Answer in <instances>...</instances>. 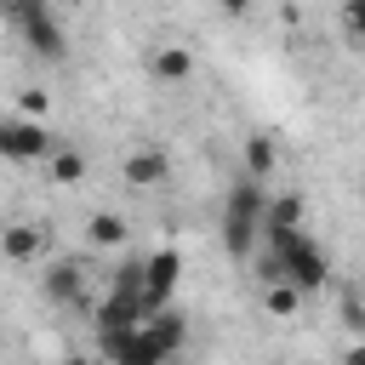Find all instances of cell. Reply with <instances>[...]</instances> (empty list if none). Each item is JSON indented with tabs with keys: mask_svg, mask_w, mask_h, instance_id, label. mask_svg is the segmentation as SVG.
Returning a JSON list of instances; mask_svg holds the SVG:
<instances>
[{
	"mask_svg": "<svg viewBox=\"0 0 365 365\" xmlns=\"http://www.w3.org/2000/svg\"><path fill=\"white\" fill-rule=\"evenodd\" d=\"M262 228H302V200H297V194H279V200H268V217H262Z\"/></svg>",
	"mask_w": 365,
	"mask_h": 365,
	"instance_id": "obj_13",
	"label": "cell"
},
{
	"mask_svg": "<svg viewBox=\"0 0 365 365\" xmlns=\"http://www.w3.org/2000/svg\"><path fill=\"white\" fill-rule=\"evenodd\" d=\"M17 114H29V120H46V91H34V86H29V91L17 97Z\"/></svg>",
	"mask_w": 365,
	"mask_h": 365,
	"instance_id": "obj_17",
	"label": "cell"
},
{
	"mask_svg": "<svg viewBox=\"0 0 365 365\" xmlns=\"http://www.w3.org/2000/svg\"><path fill=\"white\" fill-rule=\"evenodd\" d=\"M86 234H91V245H125V217L120 211H91V222H86Z\"/></svg>",
	"mask_w": 365,
	"mask_h": 365,
	"instance_id": "obj_12",
	"label": "cell"
},
{
	"mask_svg": "<svg viewBox=\"0 0 365 365\" xmlns=\"http://www.w3.org/2000/svg\"><path fill=\"white\" fill-rule=\"evenodd\" d=\"M274 165H279V143H274L268 131H251V137H245V177L268 182V177H274Z\"/></svg>",
	"mask_w": 365,
	"mask_h": 365,
	"instance_id": "obj_9",
	"label": "cell"
},
{
	"mask_svg": "<svg viewBox=\"0 0 365 365\" xmlns=\"http://www.w3.org/2000/svg\"><path fill=\"white\" fill-rule=\"evenodd\" d=\"M342 29L354 46H365V0H342Z\"/></svg>",
	"mask_w": 365,
	"mask_h": 365,
	"instance_id": "obj_15",
	"label": "cell"
},
{
	"mask_svg": "<svg viewBox=\"0 0 365 365\" xmlns=\"http://www.w3.org/2000/svg\"><path fill=\"white\" fill-rule=\"evenodd\" d=\"M46 297H51V302H68V308H97V302H91V274H86L80 257L46 262Z\"/></svg>",
	"mask_w": 365,
	"mask_h": 365,
	"instance_id": "obj_5",
	"label": "cell"
},
{
	"mask_svg": "<svg viewBox=\"0 0 365 365\" xmlns=\"http://www.w3.org/2000/svg\"><path fill=\"white\" fill-rule=\"evenodd\" d=\"M46 177H51V182H80V177H86V160H80L74 148H57V154L46 160Z\"/></svg>",
	"mask_w": 365,
	"mask_h": 365,
	"instance_id": "obj_14",
	"label": "cell"
},
{
	"mask_svg": "<svg viewBox=\"0 0 365 365\" xmlns=\"http://www.w3.org/2000/svg\"><path fill=\"white\" fill-rule=\"evenodd\" d=\"M148 262V314H160V308H171V291H177V279H182V251L177 245H160L154 257H143Z\"/></svg>",
	"mask_w": 365,
	"mask_h": 365,
	"instance_id": "obj_6",
	"label": "cell"
},
{
	"mask_svg": "<svg viewBox=\"0 0 365 365\" xmlns=\"http://www.w3.org/2000/svg\"><path fill=\"white\" fill-rule=\"evenodd\" d=\"M262 217H268V194H262V182L257 177H240L234 188H228V200H222V245H228V257H251V245L262 240Z\"/></svg>",
	"mask_w": 365,
	"mask_h": 365,
	"instance_id": "obj_2",
	"label": "cell"
},
{
	"mask_svg": "<svg viewBox=\"0 0 365 365\" xmlns=\"http://www.w3.org/2000/svg\"><path fill=\"white\" fill-rule=\"evenodd\" d=\"M182 336H188L182 314L177 308H160V314H148L131 331H97V354L108 365H171L177 348H182Z\"/></svg>",
	"mask_w": 365,
	"mask_h": 365,
	"instance_id": "obj_1",
	"label": "cell"
},
{
	"mask_svg": "<svg viewBox=\"0 0 365 365\" xmlns=\"http://www.w3.org/2000/svg\"><path fill=\"white\" fill-rule=\"evenodd\" d=\"M165 177H171V160H165L160 148H137V154L125 160V182H131V188H160Z\"/></svg>",
	"mask_w": 365,
	"mask_h": 365,
	"instance_id": "obj_8",
	"label": "cell"
},
{
	"mask_svg": "<svg viewBox=\"0 0 365 365\" xmlns=\"http://www.w3.org/2000/svg\"><path fill=\"white\" fill-rule=\"evenodd\" d=\"M302 285H291V279H274V285H262V308L274 314V319H291L297 308H302Z\"/></svg>",
	"mask_w": 365,
	"mask_h": 365,
	"instance_id": "obj_11",
	"label": "cell"
},
{
	"mask_svg": "<svg viewBox=\"0 0 365 365\" xmlns=\"http://www.w3.org/2000/svg\"><path fill=\"white\" fill-rule=\"evenodd\" d=\"M6 17L29 34V46H34L40 57H51V63H57V57L68 51V40H63V29H57V17H51V6H46V0H17Z\"/></svg>",
	"mask_w": 365,
	"mask_h": 365,
	"instance_id": "obj_4",
	"label": "cell"
},
{
	"mask_svg": "<svg viewBox=\"0 0 365 365\" xmlns=\"http://www.w3.org/2000/svg\"><path fill=\"white\" fill-rule=\"evenodd\" d=\"M342 365H365V336H354V342H348V354H342Z\"/></svg>",
	"mask_w": 365,
	"mask_h": 365,
	"instance_id": "obj_18",
	"label": "cell"
},
{
	"mask_svg": "<svg viewBox=\"0 0 365 365\" xmlns=\"http://www.w3.org/2000/svg\"><path fill=\"white\" fill-rule=\"evenodd\" d=\"M40 251H46V228H34V222L6 228V257H11V262H34Z\"/></svg>",
	"mask_w": 365,
	"mask_h": 365,
	"instance_id": "obj_10",
	"label": "cell"
},
{
	"mask_svg": "<svg viewBox=\"0 0 365 365\" xmlns=\"http://www.w3.org/2000/svg\"><path fill=\"white\" fill-rule=\"evenodd\" d=\"M57 365H103V359H91V354H68V359H57Z\"/></svg>",
	"mask_w": 365,
	"mask_h": 365,
	"instance_id": "obj_20",
	"label": "cell"
},
{
	"mask_svg": "<svg viewBox=\"0 0 365 365\" xmlns=\"http://www.w3.org/2000/svg\"><path fill=\"white\" fill-rule=\"evenodd\" d=\"M0 154L6 160H51L57 154V137L46 131V120L11 114V120H0Z\"/></svg>",
	"mask_w": 365,
	"mask_h": 365,
	"instance_id": "obj_3",
	"label": "cell"
},
{
	"mask_svg": "<svg viewBox=\"0 0 365 365\" xmlns=\"http://www.w3.org/2000/svg\"><path fill=\"white\" fill-rule=\"evenodd\" d=\"M217 6H222L228 17H240V11H251V0H217Z\"/></svg>",
	"mask_w": 365,
	"mask_h": 365,
	"instance_id": "obj_19",
	"label": "cell"
},
{
	"mask_svg": "<svg viewBox=\"0 0 365 365\" xmlns=\"http://www.w3.org/2000/svg\"><path fill=\"white\" fill-rule=\"evenodd\" d=\"M342 325H348L354 336H365V302H359V297H342Z\"/></svg>",
	"mask_w": 365,
	"mask_h": 365,
	"instance_id": "obj_16",
	"label": "cell"
},
{
	"mask_svg": "<svg viewBox=\"0 0 365 365\" xmlns=\"http://www.w3.org/2000/svg\"><path fill=\"white\" fill-rule=\"evenodd\" d=\"M148 74H154L160 86H182V80L194 74V51H188V46H154Z\"/></svg>",
	"mask_w": 365,
	"mask_h": 365,
	"instance_id": "obj_7",
	"label": "cell"
}]
</instances>
